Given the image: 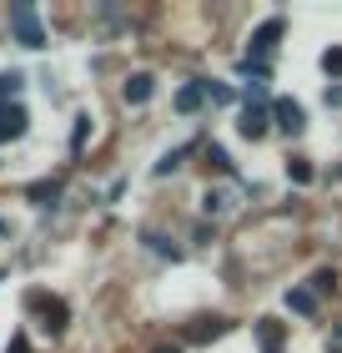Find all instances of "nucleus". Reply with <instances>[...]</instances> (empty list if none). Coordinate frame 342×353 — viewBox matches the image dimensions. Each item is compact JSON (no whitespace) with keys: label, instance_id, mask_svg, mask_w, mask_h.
Here are the masks:
<instances>
[{"label":"nucleus","instance_id":"nucleus-1","mask_svg":"<svg viewBox=\"0 0 342 353\" xmlns=\"http://www.w3.org/2000/svg\"><path fill=\"white\" fill-rule=\"evenodd\" d=\"M10 30H15V41H21L25 51H41L45 46V26H41V15H36L30 0H15L10 6Z\"/></svg>","mask_w":342,"mask_h":353},{"label":"nucleus","instance_id":"nucleus-2","mask_svg":"<svg viewBox=\"0 0 342 353\" xmlns=\"http://www.w3.org/2000/svg\"><path fill=\"white\" fill-rule=\"evenodd\" d=\"M25 126H30V117H25V106H21V101L0 106V147H6V141H21V137H25Z\"/></svg>","mask_w":342,"mask_h":353},{"label":"nucleus","instance_id":"nucleus-3","mask_svg":"<svg viewBox=\"0 0 342 353\" xmlns=\"http://www.w3.org/2000/svg\"><path fill=\"white\" fill-rule=\"evenodd\" d=\"M272 117H277V126H282L287 137H297L302 126H307V111L292 101V96H277V101H272Z\"/></svg>","mask_w":342,"mask_h":353},{"label":"nucleus","instance_id":"nucleus-4","mask_svg":"<svg viewBox=\"0 0 342 353\" xmlns=\"http://www.w3.org/2000/svg\"><path fill=\"white\" fill-rule=\"evenodd\" d=\"M30 308H41V318H45V333H61V328H66V303H61V298H45V293H30Z\"/></svg>","mask_w":342,"mask_h":353},{"label":"nucleus","instance_id":"nucleus-5","mask_svg":"<svg viewBox=\"0 0 342 353\" xmlns=\"http://www.w3.org/2000/svg\"><path fill=\"white\" fill-rule=\"evenodd\" d=\"M277 41H282V15H267V21L252 30V51H247V56H252V61H262Z\"/></svg>","mask_w":342,"mask_h":353},{"label":"nucleus","instance_id":"nucleus-6","mask_svg":"<svg viewBox=\"0 0 342 353\" xmlns=\"http://www.w3.org/2000/svg\"><path fill=\"white\" fill-rule=\"evenodd\" d=\"M151 91H156V76H151V71H136L131 81L121 86V96H126V106H146V101H151Z\"/></svg>","mask_w":342,"mask_h":353},{"label":"nucleus","instance_id":"nucleus-7","mask_svg":"<svg viewBox=\"0 0 342 353\" xmlns=\"http://www.w3.org/2000/svg\"><path fill=\"white\" fill-rule=\"evenodd\" d=\"M237 132L247 137V141H262V137H267V106H242Z\"/></svg>","mask_w":342,"mask_h":353},{"label":"nucleus","instance_id":"nucleus-8","mask_svg":"<svg viewBox=\"0 0 342 353\" xmlns=\"http://www.w3.org/2000/svg\"><path fill=\"white\" fill-rule=\"evenodd\" d=\"M202 101H206V81H186L182 91H176V111H182V117H191Z\"/></svg>","mask_w":342,"mask_h":353},{"label":"nucleus","instance_id":"nucleus-9","mask_svg":"<svg viewBox=\"0 0 342 353\" xmlns=\"http://www.w3.org/2000/svg\"><path fill=\"white\" fill-rule=\"evenodd\" d=\"M287 308L292 313H317V293H312V288H287Z\"/></svg>","mask_w":342,"mask_h":353},{"label":"nucleus","instance_id":"nucleus-10","mask_svg":"<svg viewBox=\"0 0 342 353\" xmlns=\"http://www.w3.org/2000/svg\"><path fill=\"white\" fill-rule=\"evenodd\" d=\"M21 86H25L21 71H0V106H10L15 96H21Z\"/></svg>","mask_w":342,"mask_h":353},{"label":"nucleus","instance_id":"nucleus-11","mask_svg":"<svg viewBox=\"0 0 342 353\" xmlns=\"http://www.w3.org/2000/svg\"><path fill=\"white\" fill-rule=\"evenodd\" d=\"M287 176H292V182H297V187H307V182H312V162H307V157H287Z\"/></svg>","mask_w":342,"mask_h":353},{"label":"nucleus","instance_id":"nucleus-12","mask_svg":"<svg viewBox=\"0 0 342 353\" xmlns=\"http://www.w3.org/2000/svg\"><path fill=\"white\" fill-rule=\"evenodd\" d=\"M257 339H262V348H282V323H277V318H262V323H257Z\"/></svg>","mask_w":342,"mask_h":353},{"label":"nucleus","instance_id":"nucleus-13","mask_svg":"<svg viewBox=\"0 0 342 353\" xmlns=\"http://www.w3.org/2000/svg\"><path fill=\"white\" fill-rule=\"evenodd\" d=\"M222 333H226V323H222V318H211V323H197L186 339H191V343H206V339H222Z\"/></svg>","mask_w":342,"mask_h":353},{"label":"nucleus","instance_id":"nucleus-14","mask_svg":"<svg viewBox=\"0 0 342 353\" xmlns=\"http://www.w3.org/2000/svg\"><path fill=\"white\" fill-rule=\"evenodd\" d=\"M226 207H232V197H226V192H206V197H202V212H206V217H222Z\"/></svg>","mask_w":342,"mask_h":353},{"label":"nucleus","instance_id":"nucleus-15","mask_svg":"<svg viewBox=\"0 0 342 353\" xmlns=\"http://www.w3.org/2000/svg\"><path fill=\"white\" fill-rule=\"evenodd\" d=\"M30 197H36L41 207H51V202L61 197V182H41V187H30Z\"/></svg>","mask_w":342,"mask_h":353},{"label":"nucleus","instance_id":"nucleus-16","mask_svg":"<svg viewBox=\"0 0 342 353\" xmlns=\"http://www.w3.org/2000/svg\"><path fill=\"white\" fill-rule=\"evenodd\" d=\"M322 71H328V76H342V46H328V51H322Z\"/></svg>","mask_w":342,"mask_h":353},{"label":"nucleus","instance_id":"nucleus-17","mask_svg":"<svg viewBox=\"0 0 342 353\" xmlns=\"http://www.w3.org/2000/svg\"><path fill=\"white\" fill-rule=\"evenodd\" d=\"M332 288H337V272H332V268H322L317 278H312V293L322 298V293H332Z\"/></svg>","mask_w":342,"mask_h":353},{"label":"nucleus","instance_id":"nucleus-18","mask_svg":"<svg viewBox=\"0 0 342 353\" xmlns=\"http://www.w3.org/2000/svg\"><path fill=\"white\" fill-rule=\"evenodd\" d=\"M86 137H91V117H76V132H71V152L86 147Z\"/></svg>","mask_w":342,"mask_h":353},{"label":"nucleus","instance_id":"nucleus-19","mask_svg":"<svg viewBox=\"0 0 342 353\" xmlns=\"http://www.w3.org/2000/svg\"><path fill=\"white\" fill-rule=\"evenodd\" d=\"M146 243H151V248L161 252V258H171V263H176V258H182V248H171V243H167V237H156V232H146Z\"/></svg>","mask_w":342,"mask_h":353},{"label":"nucleus","instance_id":"nucleus-20","mask_svg":"<svg viewBox=\"0 0 342 353\" xmlns=\"http://www.w3.org/2000/svg\"><path fill=\"white\" fill-rule=\"evenodd\" d=\"M206 162L217 167V172H232V157H226V152L217 147V141H211V147H206Z\"/></svg>","mask_w":342,"mask_h":353},{"label":"nucleus","instance_id":"nucleus-21","mask_svg":"<svg viewBox=\"0 0 342 353\" xmlns=\"http://www.w3.org/2000/svg\"><path fill=\"white\" fill-rule=\"evenodd\" d=\"M206 96L217 106H232V86H222V81H206Z\"/></svg>","mask_w":342,"mask_h":353},{"label":"nucleus","instance_id":"nucleus-22","mask_svg":"<svg viewBox=\"0 0 342 353\" xmlns=\"http://www.w3.org/2000/svg\"><path fill=\"white\" fill-rule=\"evenodd\" d=\"M176 167H182V152H167V157H161V162H156V176H171Z\"/></svg>","mask_w":342,"mask_h":353},{"label":"nucleus","instance_id":"nucleus-23","mask_svg":"<svg viewBox=\"0 0 342 353\" xmlns=\"http://www.w3.org/2000/svg\"><path fill=\"white\" fill-rule=\"evenodd\" d=\"M6 353H36V348H30V339H25V333H10V343H6Z\"/></svg>","mask_w":342,"mask_h":353},{"label":"nucleus","instance_id":"nucleus-24","mask_svg":"<svg viewBox=\"0 0 342 353\" xmlns=\"http://www.w3.org/2000/svg\"><path fill=\"white\" fill-rule=\"evenodd\" d=\"M328 106H342V86H328Z\"/></svg>","mask_w":342,"mask_h":353},{"label":"nucleus","instance_id":"nucleus-25","mask_svg":"<svg viewBox=\"0 0 342 353\" xmlns=\"http://www.w3.org/2000/svg\"><path fill=\"white\" fill-rule=\"evenodd\" d=\"M151 353H182V343H156Z\"/></svg>","mask_w":342,"mask_h":353},{"label":"nucleus","instance_id":"nucleus-26","mask_svg":"<svg viewBox=\"0 0 342 353\" xmlns=\"http://www.w3.org/2000/svg\"><path fill=\"white\" fill-rule=\"evenodd\" d=\"M262 353H282V348H262Z\"/></svg>","mask_w":342,"mask_h":353},{"label":"nucleus","instance_id":"nucleus-27","mask_svg":"<svg viewBox=\"0 0 342 353\" xmlns=\"http://www.w3.org/2000/svg\"><path fill=\"white\" fill-rule=\"evenodd\" d=\"M0 232H6V222H0Z\"/></svg>","mask_w":342,"mask_h":353}]
</instances>
